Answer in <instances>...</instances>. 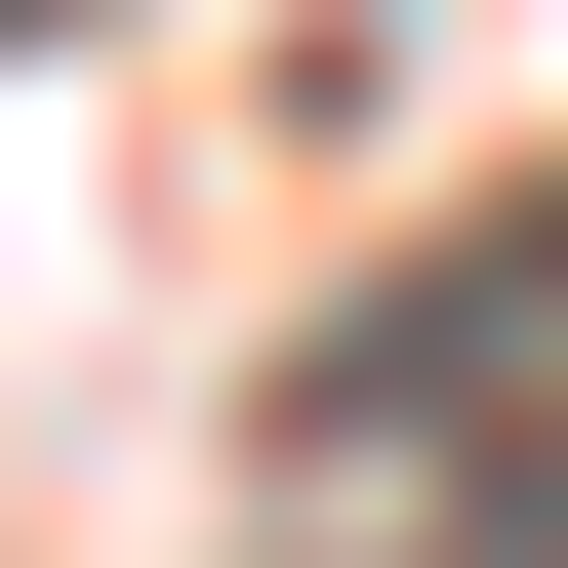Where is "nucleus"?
Returning a JSON list of instances; mask_svg holds the SVG:
<instances>
[{
    "mask_svg": "<svg viewBox=\"0 0 568 568\" xmlns=\"http://www.w3.org/2000/svg\"><path fill=\"white\" fill-rule=\"evenodd\" d=\"M0 41H82V0H0Z\"/></svg>",
    "mask_w": 568,
    "mask_h": 568,
    "instance_id": "f257e3e1",
    "label": "nucleus"
}]
</instances>
